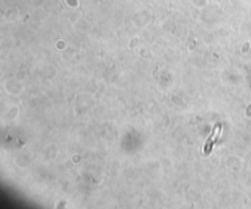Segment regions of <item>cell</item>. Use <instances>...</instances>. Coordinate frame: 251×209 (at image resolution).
I'll list each match as a JSON object with an SVG mask.
<instances>
[{"label":"cell","mask_w":251,"mask_h":209,"mask_svg":"<svg viewBox=\"0 0 251 209\" xmlns=\"http://www.w3.org/2000/svg\"><path fill=\"white\" fill-rule=\"evenodd\" d=\"M221 134H222V126L221 125H217V126L213 129V132L212 135H211L210 139L206 141L205 143V147H203V153L206 154V156H208V154L211 153V151H212L213 146L216 144V142H217V139H220Z\"/></svg>","instance_id":"1"}]
</instances>
